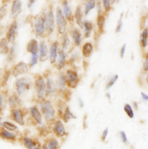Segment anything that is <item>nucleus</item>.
<instances>
[{
  "instance_id": "2f4dec72",
  "label": "nucleus",
  "mask_w": 148,
  "mask_h": 149,
  "mask_svg": "<svg viewBox=\"0 0 148 149\" xmlns=\"http://www.w3.org/2000/svg\"><path fill=\"white\" fill-rule=\"evenodd\" d=\"M70 44V41L68 38V37L67 36H66L63 41V43H62V45H63V51L66 54V52L67 51V49H68L69 45Z\"/></svg>"
},
{
  "instance_id": "2eb2a0df",
  "label": "nucleus",
  "mask_w": 148,
  "mask_h": 149,
  "mask_svg": "<svg viewBox=\"0 0 148 149\" xmlns=\"http://www.w3.org/2000/svg\"><path fill=\"white\" fill-rule=\"evenodd\" d=\"M57 42L53 43L50 48V63L53 64L56 62V60L57 56Z\"/></svg>"
},
{
  "instance_id": "5fc2aeb1",
  "label": "nucleus",
  "mask_w": 148,
  "mask_h": 149,
  "mask_svg": "<svg viewBox=\"0 0 148 149\" xmlns=\"http://www.w3.org/2000/svg\"><path fill=\"white\" fill-rule=\"evenodd\" d=\"M34 149H39V148H34Z\"/></svg>"
},
{
  "instance_id": "58836bf2",
  "label": "nucleus",
  "mask_w": 148,
  "mask_h": 149,
  "mask_svg": "<svg viewBox=\"0 0 148 149\" xmlns=\"http://www.w3.org/2000/svg\"><path fill=\"white\" fill-rule=\"evenodd\" d=\"M38 54L32 55L30 64V67H33V66H34V65H35L38 63Z\"/></svg>"
},
{
  "instance_id": "6ab92c4d",
  "label": "nucleus",
  "mask_w": 148,
  "mask_h": 149,
  "mask_svg": "<svg viewBox=\"0 0 148 149\" xmlns=\"http://www.w3.org/2000/svg\"><path fill=\"white\" fill-rule=\"evenodd\" d=\"M75 19L76 21V23H77V24L80 26V27L81 29L83 28V22L82 21V12H81V9L80 6H77L75 13Z\"/></svg>"
},
{
  "instance_id": "a18cd8bd",
  "label": "nucleus",
  "mask_w": 148,
  "mask_h": 149,
  "mask_svg": "<svg viewBox=\"0 0 148 149\" xmlns=\"http://www.w3.org/2000/svg\"><path fill=\"white\" fill-rule=\"evenodd\" d=\"M108 129L106 128L104 131V132L102 133V139L103 141H104L106 139V138L107 136V135H108Z\"/></svg>"
},
{
  "instance_id": "9d476101",
  "label": "nucleus",
  "mask_w": 148,
  "mask_h": 149,
  "mask_svg": "<svg viewBox=\"0 0 148 149\" xmlns=\"http://www.w3.org/2000/svg\"><path fill=\"white\" fill-rule=\"evenodd\" d=\"M21 12V2L20 1H14L12 3L10 17L16 18Z\"/></svg>"
},
{
  "instance_id": "412c9836",
  "label": "nucleus",
  "mask_w": 148,
  "mask_h": 149,
  "mask_svg": "<svg viewBox=\"0 0 148 149\" xmlns=\"http://www.w3.org/2000/svg\"><path fill=\"white\" fill-rule=\"evenodd\" d=\"M93 51V45L91 43H86L82 48V52L83 55L84 57L88 58L91 54Z\"/></svg>"
},
{
  "instance_id": "f704fd0d",
  "label": "nucleus",
  "mask_w": 148,
  "mask_h": 149,
  "mask_svg": "<svg viewBox=\"0 0 148 149\" xmlns=\"http://www.w3.org/2000/svg\"><path fill=\"white\" fill-rule=\"evenodd\" d=\"M24 143L28 149H34L35 146V143L33 142L32 140L28 138L24 139Z\"/></svg>"
},
{
  "instance_id": "c85d7f7f",
  "label": "nucleus",
  "mask_w": 148,
  "mask_h": 149,
  "mask_svg": "<svg viewBox=\"0 0 148 149\" xmlns=\"http://www.w3.org/2000/svg\"><path fill=\"white\" fill-rule=\"evenodd\" d=\"M66 84V77L63 73H62L60 76L57 81L58 86L59 87L60 89L63 90L65 88Z\"/></svg>"
},
{
  "instance_id": "ddd939ff",
  "label": "nucleus",
  "mask_w": 148,
  "mask_h": 149,
  "mask_svg": "<svg viewBox=\"0 0 148 149\" xmlns=\"http://www.w3.org/2000/svg\"><path fill=\"white\" fill-rule=\"evenodd\" d=\"M38 41L35 39L31 40L27 44V51L33 55L38 54Z\"/></svg>"
},
{
  "instance_id": "de8ad7c7",
  "label": "nucleus",
  "mask_w": 148,
  "mask_h": 149,
  "mask_svg": "<svg viewBox=\"0 0 148 149\" xmlns=\"http://www.w3.org/2000/svg\"><path fill=\"white\" fill-rule=\"evenodd\" d=\"M141 96L142 97V98L145 100H148V95L143 92H141Z\"/></svg>"
},
{
  "instance_id": "4c0bfd02",
  "label": "nucleus",
  "mask_w": 148,
  "mask_h": 149,
  "mask_svg": "<svg viewBox=\"0 0 148 149\" xmlns=\"http://www.w3.org/2000/svg\"><path fill=\"white\" fill-rule=\"evenodd\" d=\"M7 11V5H4L0 8V20L6 15Z\"/></svg>"
},
{
  "instance_id": "a878e982",
  "label": "nucleus",
  "mask_w": 148,
  "mask_h": 149,
  "mask_svg": "<svg viewBox=\"0 0 148 149\" xmlns=\"http://www.w3.org/2000/svg\"><path fill=\"white\" fill-rule=\"evenodd\" d=\"M73 36L74 38L75 44L77 46L80 45L81 42V37H82V34L80 31L77 29H75L73 32Z\"/></svg>"
},
{
  "instance_id": "423d86ee",
  "label": "nucleus",
  "mask_w": 148,
  "mask_h": 149,
  "mask_svg": "<svg viewBox=\"0 0 148 149\" xmlns=\"http://www.w3.org/2000/svg\"><path fill=\"white\" fill-rule=\"evenodd\" d=\"M67 74V78H66V81L68 86L71 88H76L78 83V77L77 74L72 70H68Z\"/></svg>"
},
{
  "instance_id": "f03ea898",
  "label": "nucleus",
  "mask_w": 148,
  "mask_h": 149,
  "mask_svg": "<svg viewBox=\"0 0 148 149\" xmlns=\"http://www.w3.org/2000/svg\"><path fill=\"white\" fill-rule=\"evenodd\" d=\"M56 22L59 33L63 34L66 30L67 22L62 10L59 8L56 10Z\"/></svg>"
},
{
  "instance_id": "39448f33",
  "label": "nucleus",
  "mask_w": 148,
  "mask_h": 149,
  "mask_svg": "<svg viewBox=\"0 0 148 149\" xmlns=\"http://www.w3.org/2000/svg\"><path fill=\"white\" fill-rule=\"evenodd\" d=\"M45 23L47 32L48 34H51L55 29V16L52 10H50L47 13Z\"/></svg>"
},
{
  "instance_id": "7ed1b4c3",
  "label": "nucleus",
  "mask_w": 148,
  "mask_h": 149,
  "mask_svg": "<svg viewBox=\"0 0 148 149\" xmlns=\"http://www.w3.org/2000/svg\"><path fill=\"white\" fill-rule=\"evenodd\" d=\"M42 111L48 120H52L55 118V110L50 101H45L42 105Z\"/></svg>"
},
{
  "instance_id": "bb28decb",
  "label": "nucleus",
  "mask_w": 148,
  "mask_h": 149,
  "mask_svg": "<svg viewBox=\"0 0 148 149\" xmlns=\"http://www.w3.org/2000/svg\"><path fill=\"white\" fill-rule=\"evenodd\" d=\"M95 1L94 0H89L86 3L84 14L86 16L88 15L89 12L95 7Z\"/></svg>"
},
{
  "instance_id": "dca6fc26",
  "label": "nucleus",
  "mask_w": 148,
  "mask_h": 149,
  "mask_svg": "<svg viewBox=\"0 0 148 149\" xmlns=\"http://www.w3.org/2000/svg\"><path fill=\"white\" fill-rule=\"evenodd\" d=\"M66 58V54L62 50L60 51L59 52V59H58V62L57 64V68L59 70L62 69L65 66Z\"/></svg>"
},
{
  "instance_id": "a19ab883",
  "label": "nucleus",
  "mask_w": 148,
  "mask_h": 149,
  "mask_svg": "<svg viewBox=\"0 0 148 149\" xmlns=\"http://www.w3.org/2000/svg\"><path fill=\"white\" fill-rule=\"evenodd\" d=\"M103 3H104V6L105 8V10L107 12H109L111 8L110 6V4H111V1L109 0H104L103 1Z\"/></svg>"
},
{
  "instance_id": "cd10ccee",
  "label": "nucleus",
  "mask_w": 148,
  "mask_h": 149,
  "mask_svg": "<svg viewBox=\"0 0 148 149\" xmlns=\"http://www.w3.org/2000/svg\"><path fill=\"white\" fill-rule=\"evenodd\" d=\"M147 37H148V30L145 29L142 31L141 37V45L144 48H145L147 46Z\"/></svg>"
},
{
  "instance_id": "9b49d317",
  "label": "nucleus",
  "mask_w": 148,
  "mask_h": 149,
  "mask_svg": "<svg viewBox=\"0 0 148 149\" xmlns=\"http://www.w3.org/2000/svg\"><path fill=\"white\" fill-rule=\"evenodd\" d=\"M12 114L13 120L17 124L20 125H23L24 124L23 115L21 110L18 109H15L12 111Z\"/></svg>"
},
{
  "instance_id": "79ce46f5",
  "label": "nucleus",
  "mask_w": 148,
  "mask_h": 149,
  "mask_svg": "<svg viewBox=\"0 0 148 149\" xmlns=\"http://www.w3.org/2000/svg\"><path fill=\"white\" fill-rule=\"evenodd\" d=\"M120 136H121V138H122V139L123 142L124 143H127V136H126V135L125 132H123V131H121L120 132Z\"/></svg>"
},
{
  "instance_id": "c03bdc74",
  "label": "nucleus",
  "mask_w": 148,
  "mask_h": 149,
  "mask_svg": "<svg viewBox=\"0 0 148 149\" xmlns=\"http://www.w3.org/2000/svg\"><path fill=\"white\" fill-rule=\"evenodd\" d=\"M126 44H124L120 50V56L122 58H123L124 56V55L126 51Z\"/></svg>"
},
{
  "instance_id": "f257e3e1",
  "label": "nucleus",
  "mask_w": 148,
  "mask_h": 149,
  "mask_svg": "<svg viewBox=\"0 0 148 149\" xmlns=\"http://www.w3.org/2000/svg\"><path fill=\"white\" fill-rule=\"evenodd\" d=\"M16 86L19 95L26 94L30 89V84L25 78H20L16 81Z\"/></svg>"
},
{
  "instance_id": "b1692460",
  "label": "nucleus",
  "mask_w": 148,
  "mask_h": 149,
  "mask_svg": "<svg viewBox=\"0 0 148 149\" xmlns=\"http://www.w3.org/2000/svg\"><path fill=\"white\" fill-rule=\"evenodd\" d=\"M9 51L7 40L6 38H3L0 41V55L7 54Z\"/></svg>"
},
{
  "instance_id": "72a5a7b5",
  "label": "nucleus",
  "mask_w": 148,
  "mask_h": 149,
  "mask_svg": "<svg viewBox=\"0 0 148 149\" xmlns=\"http://www.w3.org/2000/svg\"><path fill=\"white\" fill-rule=\"evenodd\" d=\"M124 111H126V113H127V114L128 115V116L131 118H133L134 116V113H133V109L131 108V107L127 104L124 106Z\"/></svg>"
},
{
  "instance_id": "f3484780",
  "label": "nucleus",
  "mask_w": 148,
  "mask_h": 149,
  "mask_svg": "<svg viewBox=\"0 0 148 149\" xmlns=\"http://www.w3.org/2000/svg\"><path fill=\"white\" fill-rule=\"evenodd\" d=\"M30 111L33 117L36 120V121L38 124H41L42 123V118L38 109L36 107H33L30 109Z\"/></svg>"
},
{
  "instance_id": "393cba45",
  "label": "nucleus",
  "mask_w": 148,
  "mask_h": 149,
  "mask_svg": "<svg viewBox=\"0 0 148 149\" xmlns=\"http://www.w3.org/2000/svg\"><path fill=\"white\" fill-rule=\"evenodd\" d=\"M63 10H64V13L66 17L68 19V20H70L71 19V11L70 8H69L68 2L67 1H64L63 2Z\"/></svg>"
},
{
  "instance_id": "f8f14e48",
  "label": "nucleus",
  "mask_w": 148,
  "mask_h": 149,
  "mask_svg": "<svg viewBox=\"0 0 148 149\" xmlns=\"http://www.w3.org/2000/svg\"><path fill=\"white\" fill-rule=\"evenodd\" d=\"M39 59L40 61L45 62L48 58L49 52L48 49L47 45L45 44V41L41 42L39 48Z\"/></svg>"
},
{
  "instance_id": "8fccbe9b",
  "label": "nucleus",
  "mask_w": 148,
  "mask_h": 149,
  "mask_svg": "<svg viewBox=\"0 0 148 149\" xmlns=\"http://www.w3.org/2000/svg\"><path fill=\"white\" fill-rule=\"evenodd\" d=\"M35 1H30L29 2H28V8H30V7L33 5V4L35 2Z\"/></svg>"
},
{
  "instance_id": "1a4fd4ad",
  "label": "nucleus",
  "mask_w": 148,
  "mask_h": 149,
  "mask_svg": "<svg viewBox=\"0 0 148 149\" xmlns=\"http://www.w3.org/2000/svg\"><path fill=\"white\" fill-rule=\"evenodd\" d=\"M17 26V23L15 20L10 24L8 31L6 33V39L9 42H13L15 41Z\"/></svg>"
},
{
  "instance_id": "37998d69",
  "label": "nucleus",
  "mask_w": 148,
  "mask_h": 149,
  "mask_svg": "<svg viewBox=\"0 0 148 149\" xmlns=\"http://www.w3.org/2000/svg\"><path fill=\"white\" fill-rule=\"evenodd\" d=\"M97 10H98V16L101 15L102 13V8L101 6V2L99 1L97 2Z\"/></svg>"
},
{
  "instance_id": "7c9ffc66",
  "label": "nucleus",
  "mask_w": 148,
  "mask_h": 149,
  "mask_svg": "<svg viewBox=\"0 0 148 149\" xmlns=\"http://www.w3.org/2000/svg\"><path fill=\"white\" fill-rule=\"evenodd\" d=\"M105 19L103 15H101L100 16H98L97 19V25L100 31H102L103 29V27L105 24Z\"/></svg>"
},
{
  "instance_id": "0eeeda50",
  "label": "nucleus",
  "mask_w": 148,
  "mask_h": 149,
  "mask_svg": "<svg viewBox=\"0 0 148 149\" xmlns=\"http://www.w3.org/2000/svg\"><path fill=\"white\" fill-rule=\"evenodd\" d=\"M27 71H28L27 65L23 62H20L17 65H16V66L15 67L13 71V75L14 77H17L20 75L24 74L26 73Z\"/></svg>"
},
{
  "instance_id": "49530a36",
  "label": "nucleus",
  "mask_w": 148,
  "mask_h": 149,
  "mask_svg": "<svg viewBox=\"0 0 148 149\" xmlns=\"http://www.w3.org/2000/svg\"><path fill=\"white\" fill-rule=\"evenodd\" d=\"M144 69L145 71H147L148 70V55L146 56V59H145V63H144Z\"/></svg>"
},
{
  "instance_id": "09e8293b",
  "label": "nucleus",
  "mask_w": 148,
  "mask_h": 149,
  "mask_svg": "<svg viewBox=\"0 0 148 149\" xmlns=\"http://www.w3.org/2000/svg\"><path fill=\"white\" fill-rule=\"evenodd\" d=\"M79 104L80 107H83L84 106V103H83V100L82 99H80L79 100Z\"/></svg>"
},
{
  "instance_id": "e433bc0d",
  "label": "nucleus",
  "mask_w": 148,
  "mask_h": 149,
  "mask_svg": "<svg viewBox=\"0 0 148 149\" xmlns=\"http://www.w3.org/2000/svg\"><path fill=\"white\" fill-rule=\"evenodd\" d=\"M123 16V13H122L121 14L120 18L118 23V25H117V27L116 28V33H119L122 30V27H123V21H122Z\"/></svg>"
},
{
  "instance_id": "c9c22d12",
  "label": "nucleus",
  "mask_w": 148,
  "mask_h": 149,
  "mask_svg": "<svg viewBox=\"0 0 148 149\" xmlns=\"http://www.w3.org/2000/svg\"><path fill=\"white\" fill-rule=\"evenodd\" d=\"M118 78V75L117 74L115 75L113 77H112L110 79L108 84L107 85V89H109L110 88H111L113 85V84L115 83V82L117 81Z\"/></svg>"
},
{
  "instance_id": "4be33fe9",
  "label": "nucleus",
  "mask_w": 148,
  "mask_h": 149,
  "mask_svg": "<svg viewBox=\"0 0 148 149\" xmlns=\"http://www.w3.org/2000/svg\"><path fill=\"white\" fill-rule=\"evenodd\" d=\"M0 137L8 140H14L16 138L15 135L5 130H2L0 131Z\"/></svg>"
},
{
  "instance_id": "603ef678",
  "label": "nucleus",
  "mask_w": 148,
  "mask_h": 149,
  "mask_svg": "<svg viewBox=\"0 0 148 149\" xmlns=\"http://www.w3.org/2000/svg\"><path fill=\"white\" fill-rule=\"evenodd\" d=\"M107 96H108V99H109V101H111V95H110V94L109 93H108L107 94Z\"/></svg>"
},
{
  "instance_id": "4468645a",
  "label": "nucleus",
  "mask_w": 148,
  "mask_h": 149,
  "mask_svg": "<svg viewBox=\"0 0 148 149\" xmlns=\"http://www.w3.org/2000/svg\"><path fill=\"white\" fill-rule=\"evenodd\" d=\"M53 131L60 137H62L66 134L65 128L60 121H58L56 122L53 128Z\"/></svg>"
},
{
  "instance_id": "aec40b11",
  "label": "nucleus",
  "mask_w": 148,
  "mask_h": 149,
  "mask_svg": "<svg viewBox=\"0 0 148 149\" xmlns=\"http://www.w3.org/2000/svg\"><path fill=\"white\" fill-rule=\"evenodd\" d=\"M46 89V92L49 95H53L55 92V91H56L55 85L53 81L50 78L47 79Z\"/></svg>"
},
{
  "instance_id": "5701e85b",
  "label": "nucleus",
  "mask_w": 148,
  "mask_h": 149,
  "mask_svg": "<svg viewBox=\"0 0 148 149\" xmlns=\"http://www.w3.org/2000/svg\"><path fill=\"white\" fill-rule=\"evenodd\" d=\"M83 26L84 27V31H85V37L88 38L91 36L92 30H93V25L91 23L85 21L83 24Z\"/></svg>"
},
{
  "instance_id": "c756f323",
  "label": "nucleus",
  "mask_w": 148,
  "mask_h": 149,
  "mask_svg": "<svg viewBox=\"0 0 148 149\" xmlns=\"http://www.w3.org/2000/svg\"><path fill=\"white\" fill-rule=\"evenodd\" d=\"M71 118H76V117L71 112L70 109L68 107H67L65 110V113H64V120L66 123H67Z\"/></svg>"
},
{
  "instance_id": "a211bd4d",
  "label": "nucleus",
  "mask_w": 148,
  "mask_h": 149,
  "mask_svg": "<svg viewBox=\"0 0 148 149\" xmlns=\"http://www.w3.org/2000/svg\"><path fill=\"white\" fill-rule=\"evenodd\" d=\"M9 104L11 108L15 109L21 104V101L20 99L16 95H12L9 97L8 99Z\"/></svg>"
},
{
  "instance_id": "864d4df0",
  "label": "nucleus",
  "mask_w": 148,
  "mask_h": 149,
  "mask_svg": "<svg viewBox=\"0 0 148 149\" xmlns=\"http://www.w3.org/2000/svg\"><path fill=\"white\" fill-rule=\"evenodd\" d=\"M1 120H2V118L0 117V123H1Z\"/></svg>"
},
{
  "instance_id": "ea45409f",
  "label": "nucleus",
  "mask_w": 148,
  "mask_h": 149,
  "mask_svg": "<svg viewBox=\"0 0 148 149\" xmlns=\"http://www.w3.org/2000/svg\"><path fill=\"white\" fill-rule=\"evenodd\" d=\"M58 145V143L57 141L55 139H52L50 141L49 145H48V149H56Z\"/></svg>"
},
{
  "instance_id": "20e7f679",
  "label": "nucleus",
  "mask_w": 148,
  "mask_h": 149,
  "mask_svg": "<svg viewBox=\"0 0 148 149\" xmlns=\"http://www.w3.org/2000/svg\"><path fill=\"white\" fill-rule=\"evenodd\" d=\"M35 85L39 98L44 99L46 92V85L45 84L43 78L41 76L38 77V78L36 79Z\"/></svg>"
},
{
  "instance_id": "3c124183",
  "label": "nucleus",
  "mask_w": 148,
  "mask_h": 149,
  "mask_svg": "<svg viewBox=\"0 0 148 149\" xmlns=\"http://www.w3.org/2000/svg\"><path fill=\"white\" fill-rule=\"evenodd\" d=\"M2 100H3V97L2 96L1 94H0V109L2 107Z\"/></svg>"
},
{
  "instance_id": "6e6552de",
  "label": "nucleus",
  "mask_w": 148,
  "mask_h": 149,
  "mask_svg": "<svg viewBox=\"0 0 148 149\" xmlns=\"http://www.w3.org/2000/svg\"><path fill=\"white\" fill-rule=\"evenodd\" d=\"M45 19L42 17H38L35 23V29L37 35L39 36H42L45 31Z\"/></svg>"
},
{
  "instance_id": "473e14b6",
  "label": "nucleus",
  "mask_w": 148,
  "mask_h": 149,
  "mask_svg": "<svg viewBox=\"0 0 148 149\" xmlns=\"http://www.w3.org/2000/svg\"><path fill=\"white\" fill-rule=\"evenodd\" d=\"M2 125L6 129H7L8 130L10 131H15L17 128V127L15 125H14L9 122H7V121L3 122Z\"/></svg>"
}]
</instances>
